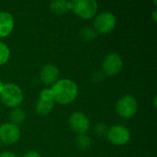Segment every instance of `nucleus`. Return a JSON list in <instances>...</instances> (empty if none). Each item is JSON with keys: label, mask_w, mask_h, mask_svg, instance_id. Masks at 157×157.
<instances>
[{"label": "nucleus", "mask_w": 157, "mask_h": 157, "mask_svg": "<svg viewBox=\"0 0 157 157\" xmlns=\"http://www.w3.org/2000/svg\"><path fill=\"white\" fill-rule=\"evenodd\" d=\"M54 102L62 105L72 103L77 97L78 86L71 79L63 78L57 80L51 88Z\"/></svg>", "instance_id": "nucleus-1"}, {"label": "nucleus", "mask_w": 157, "mask_h": 157, "mask_svg": "<svg viewBox=\"0 0 157 157\" xmlns=\"http://www.w3.org/2000/svg\"><path fill=\"white\" fill-rule=\"evenodd\" d=\"M68 10L84 19H90L98 12V3L95 0H72L67 2Z\"/></svg>", "instance_id": "nucleus-2"}, {"label": "nucleus", "mask_w": 157, "mask_h": 157, "mask_svg": "<svg viewBox=\"0 0 157 157\" xmlns=\"http://www.w3.org/2000/svg\"><path fill=\"white\" fill-rule=\"evenodd\" d=\"M2 103L8 108H17L23 101V92L20 87L15 84L8 83L4 85L0 93Z\"/></svg>", "instance_id": "nucleus-3"}, {"label": "nucleus", "mask_w": 157, "mask_h": 157, "mask_svg": "<svg viewBox=\"0 0 157 157\" xmlns=\"http://www.w3.org/2000/svg\"><path fill=\"white\" fill-rule=\"evenodd\" d=\"M138 109L137 99L132 95H125L121 97L116 103L117 113L124 119L133 117Z\"/></svg>", "instance_id": "nucleus-4"}, {"label": "nucleus", "mask_w": 157, "mask_h": 157, "mask_svg": "<svg viewBox=\"0 0 157 157\" xmlns=\"http://www.w3.org/2000/svg\"><path fill=\"white\" fill-rule=\"evenodd\" d=\"M94 29L97 33L106 34L112 31L116 25V17L111 12H102L94 19Z\"/></svg>", "instance_id": "nucleus-5"}, {"label": "nucleus", "mask_w": 157, "mask_h": 157, "mask_svg": "<svg viewBox=\"0 0 157 157\" xmlns=\"http://www.w3.org/2000/svg\"><path fill=\"white\" fill-rule=\"evenodd\" d=\"M54 107V99L51 89H43L39 95V99L35 104V111L40 116L49 114Z\"/></svg>", "instance_id": "nucleus-6"}, {"label": "nucleus", "mask_w": 157, "mask_h": 157, "mask_svg": "<svg viewBox=\"0 0 157 157\" xmlns=\"http://www.w3.org/2000/svg\"><path fill=\"white\" fill-rule=\"evenodd\" d=\"M107 137L109 142L114 145H124L130 141L131 132L124 126L115 125L108 130Z\"/></svg>", "instance_id": "nucleus-7"}, {"label": "nucleus", "mask_w": 157, "mask_h": 157, "mask_svg": "<svg viewBox=\"0 0 157 157\" xmlns=\"http://www.w3.org/2000/svg\"><path fill=\"white\" fill-rule=\"evenodd\" d=\"M122 69L121 57L115 52L109 53L102 62L103 73L109 76L117 75Z\"/></svg>", "instance_id": "nucleus-8"}, {"label": "nucleus", "mask_w": 157, "mask_h": 157, "mask_svg": "<svg viewBox=\"0 0 157 157\" xmlns=\"http://www.w3.org/2000/svg\"><path fill=\"white\" fill-rule=\"evenodd\" d=\"M20 138V129L10 122L0 125V143L4 144H16Z\"/></svg>", "instance_id": "nucleus-9"}, {"label": "nucleus", "mask_w": 157, "mask_h": 157, "mask_svg": "<svg viewBox=\"0 0 157 157\" xmlns=\"http://www.w3.org/2000/svg\"><path fill=\"white\" fill-rule=\"evenodd\" d=\"M69 126L71 130L79 134H86L90 126L89 119L82 112H74L69 118Z\"/></svg>", "instance_id": "nucleus-10"}, {"label": "nucleus", "mask_w": 157, "mask_h": 157, "mask_svg": "<svg viewBox=\"0 0 157 157\" xmlns=\"http://www.w3.org/2000/svg\"><path fill=\"white\" fill-rule=\"evenodd\" d=\"M58 76H59V70L57 66L52 63H47L43 65L42 68L40 69V81L46 86L54 84L57 81Z\"/></svg>", "instance_id": "nucleus-11"}, {"label": "nucleus", "mask_w": 157, "mask_h": 157, "mask_svg": "<svg viewBox=\"0 0 157 157\" xmlns=\"http://www.w3.org/2000/svg\"><path fill=\"white\" fill-rule=\"evenodd\" d=\"M14 29V17L6 11H0V38L8 36Z\"/></svg>", "instance_id": "nucleus-12"}, {"label": "nucleus", "mask_w": 157, "mask_h": 157, "mask_svg": "<svg viewBox=\"0 0 157 157\" xmlns=\"http://www.w3.org/2000/svg\"><path fill=\"white\" fill-rule=\"evenodd\" d=\"M50 9L52 11V13H53L54 15H57V16H63L69 11L68 6H67V1H65V0L52 1L50 4Z\"/></svg>", "instance_id": "nucleus-13"}, {"label": "nucleus", "mask_w": 157, "mask_h": 157, "mask_svg": "<svg viewBox=\"0 0 157 157\" xmlns=\"http://www.w3.org/2000/svg\"><path fill=\"white\" fill-rule=\"evenodd\" d=\"M26 119V113L25 111L20 109V108H15L13 110L10 111L9 113V121H10V123H13L15 125H17L20 124L21 122L24 121V120Z\"/></svg>", "instance_id": "nucleus-14"}, {"label": "nucleus", "mask_w": 157, "mask_h": 157, "mask_svg": "<svg viewBox=\"0 0 157 157\" xmlns=\"http://www.w3.org/2000/svg\"><path fill=\"white\" fill-rule=\"evenodd\" d=\"M75 144L81 150H86L90 146V139L86 134H79L75 138Z\"/></svg>", "instance_id": "nucleus-15"}, {"label": "nucleus", "mask_w": 157, "mask_h": 157, "mask_svg": "<svg viewBox=\"0 0 157 157\" xmlns=\"http://www.w3.org/2000/svg\"><path fill=\"white\" fill-rule=\"evenodd\" d=\"M97 36H98V33L92 28L86 27V28L81 29V30H80V37L85 40H94L95 38H97Z\"/></svg>", "instance_id": "nucleus-16"}, {"label": "nucleus", "mask_w": 157, "mask_h": 157, "mask_svg": "<svg viewBox=\"0 0 157 157\" xmlns=\"http://www.w3.org/2000/svg\"><path fill=\"white\" fill-rule=\"evenodd\" d=\"M10 57V50L8 46L0 41V65L5 64Z\"/></svg>", "instance_id": "nucleus-17"}, {"label": "nucleus", "mask_w": 157, "mask_h": 157, "mask_svg": "<svg viewBox=\"0 0 157 157\" xmlns=\"http://www.w3.org/2000/svg\"><path fill=\"white\" fill-rule=\"evenodd\" d=\"M95 132H96L97 134H98V135H104V134L107 133L108 129H107V126H106L105 124L100 123V124H98V125L95 127Z\"/></svg>", "instance_id": "nucleus-18"}, {"label": "nucleus", "mask_w": 157, "mask_h": 157, "mask_svg": "<svg viewBox=\"0 0 157 157\" xmlns=\"http://www.w3.org/2000/svg\"><path fill=\"white\" fill-rule=\"evenodd\" d=\"M22 157H41V155L37 151H29Z\"/></svg>", "instance_id": "nucleus-19"}, {"label": "nucleus", "mask_w": 157, "mask_h": 157, "mask_svg": "<svg viewBox=\"0 0 157 157\" xmlns=\"http://www.w3.org/2000/svg\"><path fill=\"white\" fill-rule=\"evenodd\" d=\"M0 157H17L13 152H3L0 154Z\"/></svg>", "instance_id": "nucleus-20"}, {"label": "nucleus", "mask_w": 157, "mask_h": 157, "mask_svg": "<svg viewBox=\"0 0 157 157\" xmlns=\"http://www.w3.org/2000/svg\"><path fill=\"white\" fill-rule=\"evenodd\" d=\"M153 17H154V20L156 21V10H155V11L153 12Z\"/></svg>", "instance_id": "nucleus-21"}, {"label": "nucleus", "mask_w": 157, "mask_h": 157, "mask_svg": "<svg viewBox=\"0 0 157 157\" xmlns=\"http://www.w3.org/2000/svg\"><path fill=\"white\" fill-rule=\"evenodd\" d=\"M3 87H4V84H3V82L0 80V93H1V91H2V89H3Z\"/></svg>", "instance_id": "nucleus-22"}, {"label": "nucleus", "mask_w": 157, "mask_h": 157, "mask_svg": "<svg viewBox=\"0 0 157 157\" xmlns=\"http://www.w3.org/2000/svg\"><path fill=\"white\" fill-rule=\"evenodd\" d=\"M0 145H1V143H0Z\"/></svg>", "instance_id": "nucleus-23"}]
</instances>
